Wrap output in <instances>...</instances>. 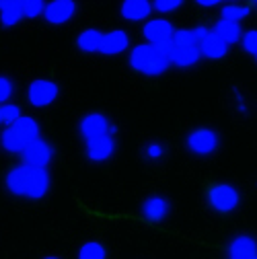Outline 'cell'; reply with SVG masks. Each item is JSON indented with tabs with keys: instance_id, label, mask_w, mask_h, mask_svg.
<instances>
[{
	"instance_id": "obj_1",
	"label": "cell",
	"mask_w": 257,
	"mask_h": 259,
	"mask_svg": "<svg viewBox=\"0 0 257 259\" xmlns=\"http://www.w3.org/2000/svg\"><path fill=\"white\" fill-rule=\"evenodd\" d=\"M5 187L15 198L41 200L52 189V175L48 169H37L21 163L5 175Z\"/></svg>"
},
{
	"instance_id": "obj_2",
	"label": "cell",
	"mask_w": 257,
	"mask_h": 259,
	"mask_svg": "<svg viewBox=\"0 0 257 259\" xmlns=\"http://www.w3.org/2000/svg\"><path fill=\"white\" fill-rule=\"evenodd\" d=\"M130 68L142 76H163L171 68V58L167 50H160L146 41L134 46L127 56Z\"/></svg>"
},
{
	"instance_id": "obj_3",
	"label": "cell",
	"mask_w": 257,
	"mask_h": 259,
	"mask_svg": "<svg viewBox=\"0 0 257 259\" xmlns=\"http://www.w3.org/2000/svg\"><path fill=\"white\" fill-rule=\"evenodd\" d=\"M39 138H41V127H39L37 119L23 115V119H19L13 125H7L3 132H0V146L11 154H23Z\"/></svg>"
},
{
	"instance_id": "obj_4",
	"label": "cell",
	"mask_w": 257,
	"mask_h": 259,
	"mask_svg": "<svg viewBox=\"0 0 257 259\" xmlns=\"http://www.w3.org/2000/svg\"><path fill=\"white\" fill-rule=\"evenodd\" d=\"M169 58H171V66H177V68H191L202 60L194 27L175 31L173 44L169 48Z\"/></svg>"
},
{
	"instance_id": "obj_5",
	"label": "cell",
	"mask_w": 257,
	"mask_h": 259,
	"mask_svg": "<svg viewBox=\"0 0 257 259\" xmlns=\"http://www.w3.org/2000/svg\"><path fill=\"white\" fill-rule=\"evenodd\" d=\"M175 31L177 29H175V25L169 19H165V17H150L142 25V37L146 39V44L169 52V48L173 44V37H175Z\"/></svg>"
},
{
	"instance_id": "obj_6",
	"label": "cell",
	"mask_w": 257,
	"mask_h": 259,
	"mask_svg": "<svg viewBox=\"0 0 257 259\" xmlns=\"http://www.w3.org/2000/svg\"><path fill=\"white\" fill-rule=\"evenodd\" d=\"M206 200H208V206L214 210V212H220V214H229L233 210L239 208L241 204V193L235 185L231 183H216L208 189L206 193Z\"/></svg>"
},
{
	"instance_id": "obj_7",
	"label": "cell",
	"mask_w": 257,
	"mask_h": 259,
	"mask_svg": "<svg viewBox=\"0 0 257 259\" xmlns=\"http://www.w3.org/2000/svg\"><path fill=\"white\" fill-rule=\"evenodd\" d=\"M27 101L35 109H46L56 103L60 97V87L50 78H33L27 84Z\"/></svg>"
},
{
	"instance_id": "obj_8",
	"label": "cell",
	"mask_w": 257,
	"mask_h": 259,
	"mask_svg": "<svg viewBox=\"0 0 257 259\" xmlns=\"http://www.w3.org/2000/svg\"><path fill=\"white\" fill-rule=\"evenodd\" d=\"M78 132L84 140H93V138H101V136H115L117 130L107 115H103L99 111H91L80 117Z\"/></svg>"
},
{
	"instance_id": "obj_9",
	"label": "cell",
	"mask_w": 257,
	"mask_h": 259,
	"mask_svg": "<svg viewBox=\"0 0 257 259\" xmlns=\"http://www.w3.org/2000/svg\"><path fill=\"white\" fill-rule=\"evenodd\" d=\"M220 144L218 134L214 132L212 127H196L185 136V146L191 154L196 156H210L216 152Z\"/></svg>"
},
{
	"instance_id": "obj_10",
	"label": "cell",
	"mask_w": 257,
	"mask_h": 259,
	"mask_svg": "<svg viewBox=\"0 0 257 259\" xmlns=\"http://www.w3.org/2000/svg\"><path fill=\"white\" fill-rule=\"evenodd\" d=\"M52 160H54V146L44 138L33 142L21 154V163L29 167H37V169H48L52 165Z\"/></svg>"
},
{
	"instance_id": "obj_11",
	"label": "cell",
	"mask_w": 257,
	"mask_h": 259,
	"mask_svg": "<svg viewBox=\"0 0 257 259\" xmlns=\"http://www.w3.org/2000/svg\"><path fill=\"white\" fill-rule=\"evenodd\" d=\"M78 7L72 0H52V3L46 5V13H44V19L48 25H54V27H60V25H66L74 19Z\"/></svg>"
},
{
	"instance_id": "obj_12",
	"label": "cell",
	"mask_w": 257,
	"mask_h": 259,
	"mask_svg": "<svg viewBox=\"0 0 257 259\" xmlns=\"http://www.w3.org/2000/svg\"><path fill=\"white\" fill-rule=\"evenodd\" d=\"M115 136H101L84 140V154L91 163H105L115 154Z\"/></svg>"
},
{
	"instance_id": "obj_13",
	"label": "cell",
	"mask_w": 257,
	"mask_h": 259,
	"mask_svg": "<svg viewBox=\"0 0 257 259\" xmlns=\"http://www.w3.org/2000/svg\"><path fill=\"white\" fill-rule=\"evenodd\" d=\"M127 48H130V33L123 29H111L107 33H103L99 54L107 56V58H115V56L123 54Z\"/></svg>"
},
{
	"instance_id": "obj_14",
	"label": "cell",
	"mask_w": 257,
	"mask_h": 259,
	"mask_svg": "<svg viewBox=\"0 0 257 259\" xmlns=\"http://www.w3.org/2000/svg\"><path fill=\"white\" fill-rule=\"evenodd\" d=\"M152 3L148 0H125L119 7L121 19L130 21V23H146L152 15Z\"/></svg>"
},
{
	"instance_id": "obj_15",
	"label": "cell",
	"mask_w": 257,
	"mask_h": 259,
	"mask_svg": "<svg viewBox=\"0 0 257 259\" xmlns=\"http://www.w3.org/2000/svg\"><path fill=\"white\" fill-rule=\"evenodd\" d=\"M171 212V206H169V200L163 198V196H150L142 202V216L144 220L156 224V222H163Z\"/></svg>"
},
{
	"instance_id": "obj_16",
	"label": "cell",
	"mask_w": 257,
	"mask_h": 259,
	"mask_svg": "<svg viewBox=\"0 0 257 259\" xmlns=\"http://www.w3.org/2000/svg\"><path fill=\"white\" fill-rule=\"evenodd\" d=\"M257 255V241L249 235H239L229 243V259H253Z\"/></svg>"
},
{
	"instance_id": "obj_17",
	"label": "cell",
	"mask_w": 257,
	"mask_h": 259,
	"mask_svg": "<svg viewBox=\"0 0 257 259\" xmlns=\"http://www.w3.org/2000/svg\"><path fill=\"white\" fill-rule=\"evenodd\" d=\"M200 54H202V58H208V60H222L229 54V46L210 29L206 37L200 41Z\"/></svg>"
},
{
	"instance_id": "obj_18",
	"label": "cell",
	"mask_w": 257,
	"mask_h": 259,
	"mask_svg": "<svg viewBox=\"0 0 257 259\" xmlns=\"http://www.w3.org/2000/svg\"><path fill=\"white\" fill-rule=\"evenodd\" d=\"M23 19V0H0V25L5 29L17 27Z\"/></svg>"
},
{
	"instance_id": "obj_19",
	"label": "cell",
	"mask_w": 257,
	"mask_h": 259,
	"mask_svg": "<svg viewBox=\"0 0 257 259\" xmlns=\"http://www.w3.org/2000/svg\"><path fill=\"white\" fill-rule=\"evenodd\" d=\"M101 41H103V31L97 27H87L76 37V48L84 54H99Z\"/></svg>"
},
{
	"instance_id": "obj_20",
	"label": "cell",
	"mask_w": 257,
	"mask_h": 259,
	"mask_svg": "<svg viewBox=\"0 0 257 259\" xmlns=\"http://www.w3.org/2000/svg\"><path fill=\"white\" fill-rule=\"evenodd\" d=\"M214 33L227 44L229 48L235 46V44H241V37H243V31H241V25L239 23H233V21H227V19H218L212 27Z\"/></svg>"
},
{
	"instance_id": "obj_21",
	"label": "cell",
	"mask_w": 257,
	"mask_h": 259,
	"mask_svg": "<svg viewBox=\"0 0 257 259\" xmlns=\"http://www.w3.org/2000/svg\"><path fill=\"white\" fill-rule=\"evenodd\" d=\"M76 259H107V249L99 241H87L80 245Z\"/></svg>"
},
{
	"instance_id": "obj_22",
	"label": "cell",
	"mask_w": 257,
	"mask_h": 259,
	"mask_svg": "<svg viewBox=\"0 0 257 259\" xmlns=\"http://www.w3.org/2000/svg\"><path fill=\"white\" fill-rule=\"evenodd\" d=\"M251 15V9L245 5H224L220 11V19H227L233 23H241L243 19H247Z\"/></svg>"
},
{
	"instance_id": "obj_23",
	"label": "cell",
	"mask_w": 257,
	"mask_h": 259,
	"mask_svg": "<svg viewBox=\"0 0 257 259\" xmlns=\"http://www.w3.org/2000/svg\"><path fill=\"white\" fill-rule=\"evenodd\" d=\"M46 5L44 0H23V17L25 19H39L46 13Z\"/></svg>"
},
{
	"instance_id": "obj_24",
	"label": "cell",
	"mask_w": 257,
	"mask_h": 259,
	"mask_svg": "<svg viewBox=\"0 0 257 259\" xmlns=\"http://www.w3.org/2000/svg\"><path fill=\"white\" fill-rule=\"evenodd\" d=\"M0 111H3V121H5V127L7 125H13L17 123L19 119H23V111H21V105L17 103H7V105H0Z\"/></svg>"
},
{
	"instance_id": "obj_25",
	"label": "cell",
	"mask_w": 257,
	"mask_h": 259,
	"mask_svg": "<svg viewBox=\"0 0 257 259\" xmlns=\"http://www.w3.org/2000/svg\"><path fill=\"white\" fill-rule=\"evenodd\" d=\"M15 91H17L15 80H13L11 76L0 74V105H7V103H11V99H13Z\"/></svg>"
},
{
	"instance_id": "obj_26",
	"label": "cell",
	"mask_w": 257,
	"mask_h": 259,
	"mask_svg": "<svg viewBox=\"0 0 257 259\" xmlns=\"http://www.w3.org/2000/svg\"><path fill=\"white\" fill-rule=\"evenodd\" d=\"M241 48L251 54L253 58L257 56V29H249V31H243V37H241Z\"/></svg>"
},
{
	"instance_id": "obj_27",
	"label": "cell",
	"mask_w": 257,
	"mask_h": 259,
	"mask_svg": "<svg viewBox=\"0 0 257 259\" xmlns=\"http://www.w3.org/2000/svg\"><path fill=\"white\" fill-rule=\"evenodd\" d=\"M183 7L181 0H154L152 3V9L160 15H169V13H175Z\"/></svg>"
},
{
	"instance_id": "obj_28",
	"label": "cell",
	"mask_w": 257,
	"mask_h": 259,
	"mask_svg": "<svg viewBox=\"0 0 257 259\" xmlns=\"http://www.w3.org/2000/svg\"><path fill=\"white\" fill-rule=\"evenodd\" d=\"M144 154L148 160H160L165 156V146L160 142H148L146 148H144Z\"/></svg>"
},
{
	"instance_id": "obj_29",
	"label": "cell",
	"mask_w": 257,
	"mask_h": 259,
	"mask_svg": "<svg viewBox=\"0 0 257 259\" xmlns=\"http://www.w3.org/2000/svg\"><path fill=\"white\" fill-rule=\"evenodd\" d=\"M196 5L202 9H212V7H218V0H198Z\"/></svg>"
},
{
	"instance_id": "obj_30",
	"label": "cell",
	"mask_w": 257,
	"mask_h": 259,
	"mask_svg": "<svg viewBox=\"0 0 257 259\" xmlns=\"http://www.w3.org/2000/svg\"><path fill=\"white\" fill-rule=\"evenodd\" d=\"M237 109H239L241 113L247 111V105H245V99H243V97H237Z\"/></svg>"
},
{
	"instance_id": "obj_31",
	"label": "cell",
	"mask_w": 257,
	"mask_h": 259,
	"mask_svg": "<svg viewBox=\"0 0 257 259\" xmlns=\"http://www.w3.org/2000/svg\"><path fill=\"white\" fill-rule=\"evenodd\" d=\"M41 259H62V257H56V255H46V257H41Z\"/></svg>"
},
{
	"instance_id": "obj_32",
	"label": "cell",
	"mask_w": 257,
	"mask_h": 259,
	"mask_svg": "<svg viewBox=\"0 0 257 259\" xmlns=\"http://www.w3.org/2000/svg\"><path fill=\"white\" fill-rule=\"evenodd\" d=\"M0 125H5V121H3V111H0Z\"/></svg>"
},
{
	"instance_id": "obj_33",
	"label": "cell",
	"mask_w": 257,
	"mask_h": 259,
	"mask_svg": "<svg viewBox=\"0 0 257 259\" xmlns=\"http://www.w3.org/2000/svg\"><path fill=\"white\" fill-rule=\"evenodd\" d=\"M255 62H257V56H255Z\"/></svg>"
},
{
	"instance_id": "obj_34",
	"label": "cell",
	"mask_w": 257,
	"mask_h": 259,
	"mask_svg": "<svg viewBox=\"0 0 257 259\" xmlns=\"http://www.w3.org/2000/svg\"><path fill=\"white\" fill-rule=\"evenodd\" d=\"M253 259H257V255H255V257H253Z\"/></svg>"
}]
</instances>
